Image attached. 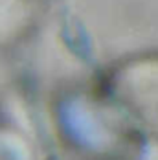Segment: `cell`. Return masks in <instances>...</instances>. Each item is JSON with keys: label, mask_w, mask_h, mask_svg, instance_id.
Returning <instances> with one entry per match:
<instances>
[{"label": "cell", "mask_w": 158, "mask_h": 160, "mask_svg": "<svg viewBox=\"0 0 158 160\" xmlns=\"http://www.w3.org/2000/svg\"><path fill=\"white\" fill-rule=\"evenodd\" d=\"M35 22V0H0V48L30 33Z\"/></svg>", "instance_id": "cell-1"}, {"label": "cell", "mask_w": 158, "mask_h": 160, "mask_svg": "<svg viewBox=\"0 0 158 160\" xmlns=\"http://www.w3.org/2000/svg\"><path fill=\"white\" fill-rule=\"evenodd\" d=\"M0 160H39L32 140L13 123H0Z\"/></svg>", "instance_id": "cell-2"}]
</instances>
